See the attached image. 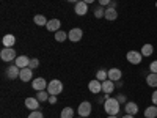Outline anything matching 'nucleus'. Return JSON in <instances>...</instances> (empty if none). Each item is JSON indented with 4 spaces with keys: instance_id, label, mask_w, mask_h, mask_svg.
Masks as SVG:
<instances>
[{
    "instance_id": "obj_1",
    "label": "nucleus",
    "mask_w": 157,
    "mask_h": 118,
    "mask_svg": "<svg viewBox=\"0 0 157 118\" xmlns=\"http://www.w3.org/2000/svg\"><path fill=\"white\" fill-rule=\"evenodd\" d=\"M120 107H121V104L118 102L116 98H107V101L104 102V109H105L107 115H118Z\"/></svg>"
},
{
    "instance_id": "obj_2",
    "label": "nucleus",
    "mask_w": 157,
    "mask_h": 118,
    "mask_svg": "<svg viewBox=\"0 0 157 118\" xmlns=\"http://www.w3.org/2000/svg\"><path fill=\"white\" fill-rule=\"evenodd\" d=\"M47 91H49V95H60L61 91H63V84L58 81V79H54V81H50L49 85H47Z\"/></svg>"
},
{
    "instance_id": "obj_3",
    "label": "nucleus",
    "mask_w": 157,
    "mask_h": 118,
    "mask_svg": "<svg viewBox=\"0 0 157 118\" xmlns=\"http://www.w3.org/2000/svg\"><path fill=\"white\" fill-rule=\"evenodd\" d=\"M0 58H2L3 61H14L17 58L16 50L13 47H3L2 52H0Z\"/></svg>"
},
{
    "instance_id": "obj_4",
    "label": "nucleus",
    "mask_w": 157,
    "mask_h": 118,
    "mask_svg": "<svg viewBox=\"0 0 157 118\" xmlns=\"http://www.w3.org/2000/svg\"><path fill=\"white\" fill-rule=\"evenodd\" d=\"M126 58L130 65H140L141 60H143V55H141V52L138 50H129L127 54H126Z\"/></svg>"
},
{
    "instance_id": "obj_5",
    "label": "nucleus",
    "mask_w": 157,
    "mask_h": 118,
    "mask_svg": "<svg viewBox=\"0 0 157 118\" xmlns=\"http://www.w3.org/2000/svg\"><path fill=\"white\" fill-rule=\"evenodd\" d=\"M82 36H83V30L78 29V27L71 29V30L68 32V39H71L72 43H78V41L82 39Z\"/></svg>"
},
{
    "instance_id": "obj_6",
    "label": "nucleus",
    "mask_w": 157,
    "mask_h": 118,
    "mask_svg": "<svg viewBox=\"0 0 157 118\" xmlns=\"http://www.w3.org/2000/svg\"><path fill=\"white\" fill-rule=\"evenodd\" d=\"M77 112H78V115H80V116H83V118L90 116V113H91V102H88V101H83V102L80 104V106H78Z\"/></svg>"
},
{
    "instance_id": "obj_7",
    "label": "nucleus",
    "mask_w": 157,
    "mask_h": 118,
    "mask_svg": "<svg viewBox=\"0 0 157 118\" xmlns=\"http://www.w3.org/2000/svg\"><path fill=\"white\" fill-rule=\"evenodd\" d=\"M47 82H46V79L44 77H36L35 81L32 82V87L36 90V91H43V90H47Z\"/></svg>"
},
{
    "instance_id": "obj_8",
    "label": "nucleus",
    "mask_w": 157,
    "mask_h": 118,
    "mask_svg": "<svg viewBox=\"0 0 157 118\" xmlns=\"http://www.w3.org/2000/svg\"><path fill=\"white\" fill-rule=\"evenodd\" d=\"M74 11H75L77 16H85L88 13V3H85L83 0H80V2H77L74 5Z\"/></svg>"
},
{
    "instance_id": "obj_9",
    "label": "nucleus",
    "mask_w": 157,
    "mask_h": 118,
    "mask_svg": "<svg viewBox=\"0 0 157 118\" xmlns=\"http://www.w3.org/2000/svg\"><path fill=\"white\" fill-rule=\"evenodd\" d=\"M115 88H116V85H115L113 81H110V79H107V81L102 82V93L104 95H112L115 91Z\"/></svg>"
},
{
    "instance_id": "obj_10",
    "label": "nucleus",
    "mask_w": 157,
    "mask_h": 118,
    "mask_svg": "<svg viewBox=\"0 0 157 118\" xmlns=\"http://www.w3.org/2000/svg\"><path fill=\"white\" fill-rule=\"evenodd\" d=\"M88 90L91 91V93H94V95H99L102 91V82L98 81V79H94V81H91L88 84Z\"/></svg>"
},
{
    "instance_id": "obj_11",
    "label": "nucleus",
    "mask_w": 157,
    "mask_h": 118,
    "mask_svg": "<svg viewBox=\"0 0 157 118\" xmlns=\"http://www.w3.org/2000/svg\"><path fill=\"white\" fill-rule=\"evenodd\" d=\"M109 79L113 82H118V81H121L123 79V71L120 68H110L109 71Z\"/></svg>"
},
{
    "instance_id": "obj_12",
    "label": "nucleus",
    "mask_w": 157,
    "mask_h": 118,
    "mask_svg": "<svg viewBox=\"0 0 157 118\" xmlns=\"http://www.w3.org/2000/svg\"><path fill=\"white\" fill-rule=\"evenodd\" d=\"M32 77H33V69H30V68H22L21 69L19 79H21L22 82H30Z\"/></svg>"
},
{
    "instance_id": "obj_13",
    "label": "nucleus",
    "mask_w": 157,
    "mask_h": 118,
    "mask_svg": "<svg viewBox=\"0 0 157 118\" xmlns=\"http://www.w3.org/2000/svg\"><path fill=\"white\" fill-rule=\"evenodd\" d=\"M29 63H30V58L27 55H19L16 60H14V65L16 66H19L21 69L22 68H29Z\"/></svg>"
},
{
    "instance_id": "obj_14",
    "label": "nucleus",
    "mask_w": 157,
    "mask_h": 118,
    "mask_svg": "<svg viewBox=\"0 0 157 118\" xmlns=\"http://www.w3.org/2000/svg\"><path fill=\"white\" fill-rule=\"evenodd\" d=\"M46 27H47V30L49 32H58L60 30V27H61V22H60V19H50L49 22H47V25H46Z\"/></svg>"
},
{
    "instance_id": "obj_15",
    "label": "nucleus",
    "mask_w": 157,
    "mask_h": 118,
    "mask_svg": "<svg viewBox=\"0 0 157 118\" xmlns=\"http://www.w3.org/2000/svg\"><path fill=\"white\" fill-rule=\"evenodd\" d=\"M124 110H126V113H129V115H137L138 113V106L135 102H126L124 104Z\"/></svg>"
},
{
    "instance_id": "obj_16",
    "label": "nucleus",
    "mask_w": 157,
    "mask_h": 118,
    "mask_svg": "<svg viewBox=\"0 0 157 118\" xmlns=\"http://www.w3.org/2000/svg\"><path fill=\"white\" fill-rule=\"evenodd\" d=\"M25 107L30 109V110H38V107H39L38 98H27L25 99Z\"/></svg>"
},
{
    "instance_id": "obj_17",
    "label": "nucleus",
    "mask_w": 157,
    "mask_h": 118,
    "mask_svg": "<svg viewBox=\"0 0 157 118\" xmlns=\"http://www.w3.org/2000/svg\"><path fill=\"white\" fill-rule=\"evenodd\" d=\"M2 43H3L5 47H13V46H14V43H16V36L11 35V33H8V35H5V36L2 38Z\"/></svg>"
},
{
    "instance_id": "obj_18",
    "label": "nucleus",
    "mask_w": 157,
    "mask_h": 118,
    "mask_svg": "<svg viewBox=\"0 0 157 118\" xmlns=\"http://www.w3.org/2000/svg\"><path fill=\"white\" fill-rule=\"evenodd\" d=\"M19 74H21V68L16 66V65H13V66H10V68L6 69L8 79H16V77H19Z\"/></svg>"
},
{
    "instance_id": "obj_19",
    "label": "nucleus",
    "mask_w": 157,
    "mask_h": 118,
    "mask_svg": "<svg viewBox=\"0 0 157 118\" xmlns=\"http://www.w3.org/2000/svg\"><path fill=\"white\" fill-rule=\"evenodd\" d=\"M104 18H105L107 21H116L118 19V11H116V8H112V6H109L107 10H105V16H104Z\"/></svg>"
},
{
    "instance_id": "obj_20",
    "label": "nucleus",
    "mask_w": 157,
    "mask_h": 118,
    "mask_svg": "<svg viewBox=\"0 0 157 118\" xmlns=\"http://www.w3.org/2000/svg\"><path fill=\"white\" fill-rule=\"evenodd\" d=\"M146 84H148V87L157 88V74L155 73H151L146 76Z\"/></svg>"
},
{
    "instance_id": "obj_21",
    "label": "nucleus",
    "mask_w": 157,
    "mask_h": 118,
    "mask_svg": "<svg viewBox=\"0 0 157 118\" xmlns=\"http://www.w3.org/2000/svg\"><path fill=\"white\" fill-rule=\"evenodd\" d=\"M141 55L143 57H149V55H152V52H154V47H152V44H143V47H141Z\"/></svg>"
},
{
    "instance_id": "obj_22",
    "label": "nucleus",
    "mask_w": 157,
    "mask_h": 118,
    "mask_svg": "<svg viewBox=\"0 0 157 118\" xmlns=\"http://www.w3.org/2000/svg\"><path fill=\"white\" fill-rule=\"evenodd\" d=\"M157 116V106H149L145 109V118H155Z\"/></svg>"
},
{
    "instance_id": "obj_23",
    "label": "nucleus",
    "mask_w": 157,
    "mask_h": 118,
    "mask_svg": "<svg viewBox=\"0 0 157 118\" xmlns=\"http://www.w3.org/2000/svg\"><path fill=\"white\" fill-rule=\"evenodd\" d=\"M33 22H35L36 25H39V27H43V25H47V22H49V21H47L43 14H35Z\"/></svg>"
},
{
    "instance_id": "obj_24",
    "label": "nucleus",
    "mask_w": 157,
    "mask_h": 118,
    "mask_svg": "<svg viewBox=\"0 0 157 118\" xmlns=\"http://www.w3.org/2000/svg\"><path fill=\"white\" fill-rule=\"evenodd\" d=\"M49 91L47 90H43V91H38V95H36V98H38V101L39 102H44V101H49Z\"/></svg>"
},
{
    "instance_id": "obj_25",
    "label": "nucleus",
    "mask_w": 157,
    "mask_h": 118,
    "mask_svg": "<svg viewBox=\"0 0 157 118\" xmlns=\"http://www.w3.org/2000/svg\"><path fill=\"white\" fill-rule=\"evenodd\" d=\"M96 79H98V81H101V82L107 81V79H109V71H105V69H99V71L96 73Z\"/></svg>"
},
{
    "instance_id": "obj_26",
    "label": "nucleus",
    "mask_w": 157,
    "mask_h": 118,
    "mask_svg": "<svg viewBox=\"0 0 157 118\" xmlns=\"http://www.w3.org/2000/svg\"><path fill=\"white\" fill-rule=\"evenodd\" d=\"M72 116H74L72 107H64V109L61 110V115H60V118H72Z\"/></svg>"
},
{
    "instance_id": "obj_27",
    "label": "nucleus",
    "mask_w": 157,
    "mask_h": 118,
    "mask_svg": "<svg viewBox=\"0 0 157 118\" xmlns=\"http://www.w3.org/2000/svg\"><path fill=\"white\" fill-rule=\"evenodd\" d=\"M66 38H68V33H66V32H63V30H58V32H55V39H57L58 43H63Z\"/></svg>"
},
{
    "instance_id": "obj_28",
    "label": "nucleus",
    "mask_w": 157,
    "mask_h": 118,
    "mask_svg": "<svg viewBox=\"0 0 157 118\" xmlns=\"http://www.w3.org/2000/svg\"><path fill=\"white\" fill-rule=\"evenodd\" d=\"M104 16H105V10H104V6H98L96 10H94V18L96 19H101V18H104Z\"/></svg>"
},
{
    "instance_id": "obj_29",
    "label": "nucleus",
    "mask_w": 157,
    "mask_h": 118,
    "mask_svg": "<svg viewBox=\"0 0 157 118\" xmlns=\"http://www.w3.org/2000/svg\"><path fill=\"white\" fill-rule=\"evenodd\" d=\"M38 66H39V60H38V58H30L29 68H30V69H36Z\"/></svg>"
},
{
    "instance_id": "obj_30",
    "label": "nucleus",
    "mask_w": 157,
    "mask_h": 118,
    "mask_svg": "<svg viewBox=\"0 0 157 118\" xmlns=\"http://www.w3.org/2000/svg\"><path fill=\"white\" fill-rule=\"evenodd\" d=\"M29 118H44V116H43V113L39 112V110H33V112L29 115Z\"/></svg>"
},
{
    "instance_id": "obj_31",
    "label": "nucleus",
    "mask_w": 157,
    "mask_h": 118,
    "mask_svg": "<svg viewBox=\"0 0 157 118\" xmlns=\"http://www.w3.org/2000/svg\"><path fill=\"white\" fill-rule=\"evenodd\" d=\"M149 71L151 73H155L157 74V60H154L151 65H149Z\"/></svg>"
},
{
    "instance_id": "obj_32",
    "label": "nucleus",
    "mask_w": 157,
    "mask_h": 118,
    "mask_svg": "<svg viewBox=\"0 0 157 118\" xmlns=\"http://www.w3.org/2000/svg\"><path fill=\"white\" fill-rule=\"evenodd\" d=\"M116 99H118V102H120V104H126V102H127L124 95H118V96H116Z\"/></svg>"
},
{
    "instance_id": "obj_33",
    "label": "nucleus",
    "mask_w": 157,
    "mask_h": 118,
    "mask_svg": "<svg viewBox=\"0 0 157 118\" xmlns=\"http://www.w3.org/2000/svg\"><path fill=\"white\" fill-rule=\"evenodd\" d=\"M151 101H152V104L154 106H157V90L152 93V96H151Z\"/></svg>"
},
{
    "instance_id": "obj_34",
    "label": "nucleus",
    "mask_w": 157,
    "mask_h": 118,
    "mask_svg": "<svg viewBox=\"0 0 157 118\" xmlns=\"http://www.w3.org/2000/svg\"><path fill=\"white\" fill-rule=\"evenodd\" d=\"M98 2H99V5H101V6H105V5H110L112 0H98Z\"/></svg>"
},
{
    "instance_id": "obj_35",
    "label": "nucleus",
    "mask_w": 157,
    "mask_h": 118,
    "mask_svg": "<svg viewBox=\"0 0 157 118\" xmlns=\"http://www.w3.org/2000/svg\"><path fill=\"white\" fill-rule=\"evenodd\" d=\"M49 102H50V104H57V96H55V95H50V96H49Z\"/></svg>"
},
{
    "instance_id": "obj_36",
    "label": "nucleus",
    "mask_w": 157,
    "mask_h": 118,
    "mask_svg": "<svg viewBox=\"0 0 157 118\" xmlns=\"http://www.w3.org/2000/svg\"><path fill=\"white\" fill-rule=\"evenodd\" d=\"M115 85H116V88H121V87H123V82L118 81V82H115Z\"/></svg>"
},
{
    "instance_id": "obj_37",
    "label": "nucleus",
    "mask_w": 157,
    "mask_h": 118,
    "mask_svg": "<svg viewBox=\"0 0 157 118\" xmlns=\"http://www.w3.org/2000/svg\"><path fill=\"white\" fill-rule=\"evenodd\" d=\"M109 6H112V8H116V2H115V0H112V2H110V5Z\"/></svg>"
},
{
    "instance_id": "obj_38",
    "label": "nucleus",
    "mask_w": 157,
    "mask_h": 118,
    "mask_svg": "<svg viewBox=\"0 0 157 118\" xmlns=\"http://www.w3.org/2000/svg\"><path fill=\"white\" fill-rule=\"evenodd\" d=\"M66 2H69V3H74V5H75L77 2H80V0H66Z\"/></svg>"
},
{
    "instance_id": "obj_39",
    "label": "nucleus",
    "mask_w": 157,
    "mask_h": 118,
    "mask_svg": "<svg viewBox=\"0 0 157 118\" xmlns=\"http://www.w3.org/2000/svg\"><path fill=\"white\" fill-rule=\"evenodd\" d=\"M123 118H134V115H129V113H126V115H124Z\"/></svg>"
},
{
    "instance_id": "obj_40",
    "label": "nucleus",
    "mask_w": 157,
    "mask_h": 118,
    "mask_svg": "<svg viewBox=\"0 0 157 118\" xmlns=\"http://www.w3.org/2000/svg\"><path fill=\"white\" fill-rule=\"evenodd\" d=\"M83 2H85V3H88V5H90V3H93V2H94V0H83Z\"/></svg>"
},
{
    "instance_id": "obj_41",
    "label": "nucleus",
    "mask_w": 157,
    "mask_h": 118,
    "mask_svg": "<svg viewBox=\"0 0 157 118\" xmlns=\"http://www.w3.org/2000/svg\"><path fill=\"white\" fill-rule=\"evenodd\" d=\"M107 118H118V116H116V115H109Z\"/></svg>"
},
{
    "instance_id": "obj_42",
    "label": "nucleus",
    "mask_w": 157,
    "mask_h": 118,
    "mask_svg": "<svg viewBox=\"0 0 157 118\" xmlns=\"http://www.w3.org/2000/svg\"><path fill=\"white\" fill-rule=\"evenodd\" d=\"M78 118H83V116H78Z\"/></svg>"
},
{
    "instance_id": "obj_43",
    "label": "nucleus",
    "mask_w": 157,
    "mask_h": 118,
    "mask_svg": "<svg viewBox=\"0 0 157 118\" xmlns=\"http://www.w3.org/2000/svg\"><path fill=\"white\" fill-rule=\"evenodd\" d=\"M155 6H157V2H155Z\"/></svg>"
}]
</instances>
